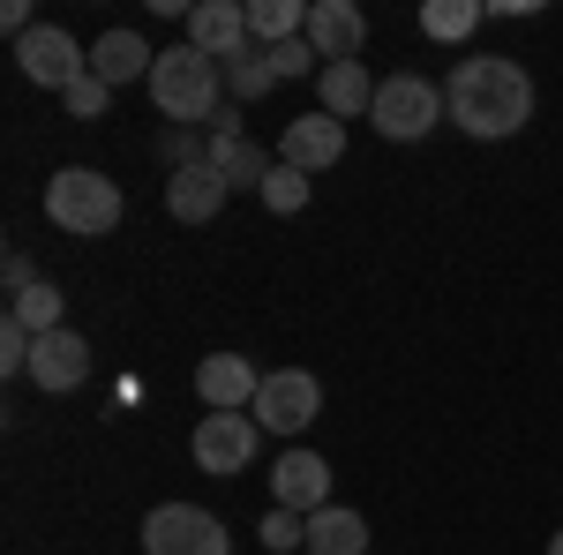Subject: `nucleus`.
Instances as JSON below:
<instances>
[{
  "instance_id": "obj_1",
  "label": "nucleus",
  "mask_w": 563,
  "mask_h": 555,
  "mask_svg": "<svg viewBox=\"0 0 563 555\" xmlns=\"http://www.w3.org/2000/svg\"><path fill=\"white\" fill-rule=\"evenodd\" d=\"M443 106H451V121L474 135V143H504V135H519L533 121V76H526L511 53H474V60L451 68Z\"/></svg>"
},
{
  "instance_id": "obj_2",
  "label": "nucleus",
  "mask_w": 563,
  "mask_h": 555,
  "mask_svg": "<svg viewBox=\"0 0 563 555\" xmlns=\"http://www.w3.org/2000/svg\"><path fill=\"white\" fill-rule=\"evenodd\" d=\"M151 106L166 129H203L225 113V68L196 45H166L158 68H151Z\"/></svg>"
},
{
  "instance_id": "obj_3",
  "label": "nucleus",
  "mask_w": 563,
  "mask_h": 555,
  "mask_svg": "<svg viewBox=\"0 0 563 555\" xmlns=\"http://www.w3.org/2000/svg\"><path fill=\"white\" fill-rule=\"evenodd\" d=\"M121 188L106 180L98 166H68L45 180V218L60 225V233H76V241H98V233H113L121 225Z\"/></svg>"
},
{
  "instance_id": "obj_4",
  "label": "nucleus",
  "mask_w": 563,
  "mask_h": 555,
  "mask_svg": "<svg viewBox=\"0 0 563 555\" xmlns=\"http://www.w3.org/2000/svg\"><path fill=\"white\" fill-rule=\"evenodd\" d=\"M368 121H376V135H390V143H421L435 121H451V106H443V90H435L429 76H384Z\"/></svg>"
},
{
  "instance_id": "obj_5",
  "label": "nucleus",
  "mask_w": 563,
  "mask_h": 555,
  "mask_svg": "<svg viewBox=\"0 0 563 555\" xmlns=\"http://www.w3.org/2000/svg\"><path fill=\"white\" fill-rule=\"evenodd\" d=\"M143 555H233V541L203 503H158L143 518Z\"/></svg>"
},
{
  "instance_id": "obj_6",
  "label": "nucleus",
  "mask_w": 563,
  "mask_h": 555,
  "mask_svg": "<svg viewBox=\"0 0 563 555\" xmlns=\"http://www.w3.org/2000/svg\"><path fill=\"white\" fill-rule=\"evenodd\" d=\"M249 413H256V428H271V435H301V428H316V413H323V384L301 376V368H278V376H263Z\"/></svg>"
},
{
  "instance_id": "obj_7",
  "label": "nucleus",
  "mask_w": 563,
  "mask_h": 555,
  "mask_svg": "<svg viewBox=\"0 0 563 555\" xmlns=\"http://www.w3.org/2000/svg\"><path fill=\"white\" fill-rule=\"evenodd\" d=\"M15 68L31 76V84H45V90H68L76 76H90V53L60 23H38V31H23L15 38Z\"/></svg>"
},
{
  "instance_id": "obj_8",
  "label": "nucleus",
  "mask_w": 563,
  "mask_h": 555,
  "mask_svg": "<svg viewBox=\"0 0 563 555\" xmlns=\"http://www.w3.org/2000/svg\"><path fill=\"white\" fill-rule=\"evenodd\" d=\"M256 435H263L256 413H203L188 451H196V466L211 473V480H233V473L256 458Z\"/></svg>"
},
{
  "instance_id": "obj_9",
  "label": "nucleus",
  "mask_w": 563,
  "mask_h": 555,
  "mask_svg": "<svg viewBox=\"0 0 563 555\" xmlns=\"http://www.w3.org/2000/svg\"><path fill=\"white\" fill-rule=\"evenodd\" d=\"M211 173L225 180V196H241V188H249V196H263V180L278 173V158L263 151L256 135H241V121L225 113V121L211 129Z\"/></svg>"
},
{
  "instance_id": "obj_10",
  "label": "nucleus",
  "mask_w": 563,
  "mask_h": 555,
  "mask_svg": "<svg viewBox=\"0 0 563 555\" xmlns=\"http://www.w3.org/2000/svg\"><path fill=\"white\" fill-rule=\"evenodd\" d=\"M31 384H38L45 398L84 390L90 384V338L84 331H45V338L31 345Z\"/></svg>"
},
{
  "instance_id": "obj_11",
  "label": "nucleus",
  "mask_w": 563,
  "mask_h": 555,
  "mask_svg": "<svg viewBox=\"0 0 563 555\" xmlns=\"http://www.w3.org/2000/svg\"><path fill=\"white\" fill-rule=\"evenodd\" d=\"M346 158V121H331V113H301V121H286V143H278V166L294 173H331Z\"/></svg>"
},
{
  "instance_id": "obj_12",
  "label": "nucleus",
  "mask_w": 563,
  "mask_h": 555,
  "mask_svg": "<svg viewBox=\"0 0 563 555\" xmlns=\"http://www.w3.org/2000/svg\"><path fill=\"white\" fill-rule=\"evenodd\" d=\"M256 390H263V376L241 353H203V360H196V398H203V413H249Z\"/></svg>"
},
{
  "instance_id": "obj_13",
  "label": "nucleus",
  "mask_w": 563,
  "mask_h": 555,
  "mask_svg": "<svg viewBox=\"0 0 563 555\" xmlns=\"http://www.w3.org/2000/svg\"><path fill=\"white\" fill-rule=\"evenodd\" d=\"M271 496H278V511L316 518L323 503H331V466H323L316 451H278V466H271Z\"/></svg>"
},
{
  "instance_id": "obj_14",
  "label": "nucleus",
  "mask_w": 563,
  "mask_h": 555,
  "mask_svg": "<svg viewBox=\"0 0 563 555\" xmlns=\"http://www.w3.org/2000/svg\"><path fill=\"white\" fill-rule=\"evenodd\" d=\"M308 45H316L323 68H331V60H353V53L368 45V15H361L353 0H308Z\"/></svg>"
},
{
  "instance_id": "obj_15",
  "label": "nucleus",
  "mask_w": 563,
  "mask_h": 555,
  "mask_svg": "<svg viewBox=\"0 0 563 555\" xmlns=\"http://www.w3.org/2000/svg\"><path fill=\"white\" fill-rule=\"evenodd\" d=\"M188 45L211 53L218 68H225L241 45H256V38H249V8H241V0H196V15H188Z\"/></svg>"
},
{
  "instance_id": "obj_16",
  "label": "nucleus",
  "mask_w": 563,
  "mask_h": 555,
  "mask_svg": "<svg viewBox=\"0 0 563 555\" xmlns=\"http://www.w3.org/2000/svg\"><path fill=\"white\" fill-rule=\"evenodd\" d=\"M151 68H158V53H151V45L135 38V31H106V38L90 45V76H98V84H151Z\"/></svg>"
},
{
  "instance_id": "obj_17",
  "label": "nucleus",
  "mask_w": 563,
  "mask_h": 555,
  "mask_svg": "<svg viewBox=\"0 0 563 555\" xmlns=\"http://www.w3.org/2000/svg\"><path fill=\"white\" fill-rule=\"evenodd\" d=\"M166 211H174L180 225H211V218L225 211V180H218L211 166H188V173H166Z\"/></svg>"
},
{
  "instance_id": "obj_18",
  "label": "nucleus",
  "mask_w": 563,
  "mask_h": 555,
  "mask_svg": "<svg viewBox=\"0 0 563 555\" xmlns=\"http://www.w3.org/2000/svg\"><path fill=\"white\" fill-rule=\"evenodd\" d=\"M308 555H368V518L346 503H323L308 518Z\"/></svg>"
},
{
  "instance_id": "obj_19",
  "label": "nucleus",
  "mask_w": 563,
  "mask_h": 555,
  "mask_svg": "<svg viewBox=\"0 0 563 555\" xmlns=\"http://www.w3.org/2000/svg\"><path fill=\"white\" fill-rule=\"evenodd\" d=\"M316 84H323V113H331V121H361V113L376 106V84H368L361 60H331Z\"/></svg>"
},
{
  "instance_id": "obj_20",
  "label": "nucleus",
  "mask_w": 563,
  "mask_h": 555,
  "mask_svg": "<svg viewBox=\"0 0 563 555\" xmlns=\"http://www.w3.org/2000/svg\"><path fill=\"white\" fill-rule=\"evenodd\" d=\"M249 38L256 45L308 38V0H249Z\"/></svg>"
},
{
  "instance_id": "obj_21",
  "label": "nucleus",
  "mask_w": 563,
  "mask_h": 555,
  "mask_svg": "<svg viewBox=\"0 0 563 555\" xmlns=\"http://www.w3.org/2000/svg\"><path fill=\"white\" fill-rule=\"evenodd\" d=\"M60 308H68V300H60V286H53V278H38L31 293L8 300V315H15V323H23L31 338H45V331H68V323H60Z\"/></svg>"
},
{
  "instance_id": "obj_22",
  "label": "nucleus",
  "mask_w": 563,
  "mask_h": 555,
  "mask_svg": "<svg viewBox=\"0 0 563 555\" xmlns=\"http://www.w3.org/2000/svg\"><path fill=\"white\" fill-rule=\"evenodd\" d=\"M481 15H488L481 0H429V8H421V31L443 38V45H459V38H474V31H481Z\"/></svg>"
},
{
  "instance_id": "obj_23",
  "label": "nucleus",
  "mask_w": 563,
  "mask_h": 555,
  "mask_svg": "<svg viewBox=\"0 0 563 555\" xmlns=\"http://www.w3.org/2000/svg\"><path fill=\"white\" fill-rule=\"evenodd\" d=\"M271 84H278V76H271V53H263V45H241V53L225 60V98H233V106L263 98Z\"/></svg>"
},
{
  "instance_id": "obj_24",
  "label": "nucleus",
  "mask_w": 563,
  "mask_h": 555,
  "mask_svg": "<svg viewBox=\"0 0 563 555\" xmlns=\"http://www.w3.org/2000/svg\"><path fill=\"white\" fill-rule=\"evenodd\" d=\"M256 541H263L271 555H308V518L271 503V511H263V525H256Z\"/></svg>"
},
{
  "instance_id": "obj_25",
  "label": "nucleus",
  "mask_w": 563,
  "mask_h": 555,
  "mask_svg": "<svg viewBox=\"0 0 563 555\" xmlns=\"http://www.w3.org/2000/svg\"><path fill=\"white\" fill-rule=\"evenodd\" d=\"M158 166H166V173L211 166V143H203V129H158Z\"/></svg>"
},
{
  "instance_id": "obj_26",
  "label": "nucleus",
  "mask_w": 563,
  "mask_h": 555,
  "mask_svg": "<svg viewBox=\"0 0 563 555\" xmlns=\"http://www.w3.org/2000/svg\"><path fill=\"white\" fill-rule=\"evenodd\" d=\"M308 196H316V188H308V173H294V166H278L271 180H263V211H271V218L308 211Z\"/></svg>"
},
{
  "instance_id": "obj_27",
  "label": "nucleus",
  "mask_w": 563,
  "mask_h": 555,
  "mask_svg": "<svg viewBox=\"0 0 563 555\" xmlns=\"http://www.w3.org/2000/svg\"><path fill=\"white\" fill-rule=\"evenodd\" d=\"M60 106H68L76 121H98V113L113 106V84H98V76H76V84L60 90Z\"/></svg>"
},
{
  "instance_id": "obj_28",
  "label": "nucleus",
  "mask_w": 563,
  "mask_h": 555,
  "mask_svg": "<svg viewBox=\"0 0 563 555\" xmlns=\"http://www.w3.org/2000/svg\"><path fill=\"white\" fill-rule=\"evenodd\" d=\"M263 53H271V76H278V84H294V76H308V68L323 76V60H316V45H308V38H294V45H263Z\"/></svg>"
},
{
  "instance_id": "obj_29",
  "label": "nucleus",
  "mask_w": 563,
  "mask_h": 555,
  "mask_svg": "<svg viewBox=\"0 0 563 555\" xmlns=\"http://www.w3.org/2000/svg\"><path fill=\"white\" fill-rule=\"evenodd\" d=\"M0 278H8V293H31V286H38V263L23 256V248H8V263H0Z\"/></svg>"
},
{
  "instance_id": "obj_30",
  "label": "nucleus",
  "mask_w": 563,
  "mask_h": 555,
  "mask_svg": "<svg viewBox=\"0 0 563 555\" xmlns=\"http://www.w3.org/2000/svg\"><path fill=\"white\" fill-rule=\"evenodd\" d=\"M0 31H8V38H23V31H38V23H31V0H8V8H0Z\"/></svg>"
},
{
  "instance_id": "obj_31",
  "label": "nucleus",
  "mask_w": 563,
  "mask_h": 555,
  "mask_svg": "<svg viewBox=\"0 0 563 555\" xmlns=\"http://www.w3.org/2000/svg\"><path fill=\"white\" fill-rule=\"evenodd\" d=\"M549 555H563V533H556V541H549Z\"/></svg>"
}]
</instances>
